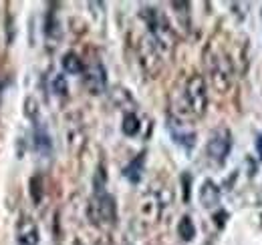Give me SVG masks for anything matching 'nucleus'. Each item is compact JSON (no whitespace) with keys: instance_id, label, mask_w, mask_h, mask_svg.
I'll return each mask as SVG.
<instances>
[{"instance_id":"f257e3e1","label":"nucleus","mask_w":262,"mask_h":245,"mask_svg":"<svg viewBox=\"0 0 262 245\" xmlns=\"http://www.w3.org/2000/svg\"><path fill=\"white\" fill-rule=\"evenodd\" d=\"M87 215H89L91 223L97 225V227H111V225H115V219H117L115 199L107 191H95V195L89 201Z\"/></svg>"},{"instance_id":"f03ea898","label":"nucleus","mask_w":262,"mask_h":245,"mask_svg":"<svg viewBox=\"0 0 262 245\" xmlns=\"http://www.w3.org/2000/svg\"><path fill=\"white\" fill-rule=\"evenodd\" d=\"M186 105L188 109L202 117L208 109V92H206V81L202 75H192L186 83Z\"/></svg>"},{"instance_id":"7ed1b4c3","label":"nucleus","mask_w":262,"mask_h":245,"mask_svg":"<svg viewBox=\"0 0 262 245\" xmlns=\"http://www.w3.org/2000/svg\"><path fill=\"white\" fill-rule=\"evenodd\" d=\"M208 66H210V79H212L214 89L218 92L228 91L230 83H232V66H230V61L226 59V55H222V53L210 55Z\"/></svg>"},{"instance_id":"20e7f679","label":"nucleus","mask_w":262,"mask_h":245,"mask_svg":"<svg viewBox=\"0 0 262 245\" xmlns=\"http://www.w3.org/2000/svg\"><path fill=\"white\" fill-rule=\"evenodd\" d=\"M230 149H232V135L226 127H220L216 129L210 139H208V145H206V151H208V157L216 163H224L226 157H228Z\"/></svg>"},{"instance_id":"39448f33","label":"nucleus","mask_w":262,"mask_h":245,"mask_svg":"<svg viewBox=\"0 0 262 245\" xmlns=\"http://www.w3.org/2000/svg\"><path fill=\"white\" fill-rule=\"evenodd\" d=\"M139 61L143 70L149 77H158V72L162 70V57H160V46L154 40V36H145L139 44Z\"/></svg>"},{"instance_id":"423d86ee","label":"nucleus","mask_w":262,"mask_h":245,"mask_svg":"<svg viewBox=\"0 0 262 245\" xmlns=\"http://www.w3.org/2000/svg\"><path fill=\"white\" fill-rule=\"evenodd\" d=\"M38 227L34 223L33 217L29 215H20L16 221V241L18 245H38Z\"/></svg>"},{"instance_id":"0eeeda50","label":"nucleus","mask_w":262,"mask_h":245,"mask_svg":"<svg viewBox=\"0 0 262 245\" xmlns=\"http://www.w3.org/2000/svg\"><path fill=\"white\" fill-rule=\"evenodd\" d=\"M85 87L93 94H101L107 89V75L101 62H95L89 68H85Z\"/></svg>"},{"instance_id":"6e6552de","label":"nucleus","mask_w":262,"mask_h":245,"mask_svg":"<svg viewBox=\"0 0 262 245\" xmlns=\"http://www.w3.org/2000/svg\"><path fill=\"white\" fill-rule=\"evenodd\" d=\"M200 201H202V205L206 209L216 207L218 201H220V187L214 183V181H210V179L204 181L202 187H200Z\"/></svg>"},{"instance_id":"1a4fd4ad","label":"nucleus","mask_w":262,"mask_h":245,"mask_svg":"<svg viewBox=\"0 0 262 245\" xmlns=\"http://www.w3.org/2000/svg\"><path fill=\"white\" fill-rule=\"evenodd\" d=\"M139 211L145 217V221H156V217L160 215V199L156 195H145L139 205Z\"/></svg>"},{"instance_id":"9d476101","label":"nucleus","mask_w":262,"mask_h":245,"mask_svg":"<svg viewBox=\"0 0 262 245\" xmlns=\"http://www.w3.org/2000/svg\"><path fill=\"white\" fill-rule=\"evenodd\" d=\"M34 147H36L38 153H42L45 157L51 153V147H53L47 129L42 125H38V121H36V129H34Z\"/></svg>"},{"instance_id":"9b49d317","label":"nucleus","mask_w":262,"mask_h":245,"mask_svg":"<svg viewBox=\"0 0 262 245\" xmlns=\"http://www.w3.org/2000/svg\"><path fill=\"white\" fill-rule=\"evenodd\" d=\"M61 62H63V70L69 75H83L85 72V64L79 59V55H75V53H67Z\"/></svg>"},{"instance_id":"f8f14e48","label":"nucleus","mask_w":262,"mask_h":245,"mask_svg":"<svg viewBox=\"0 0 262 245\" xmlns=\"http://www.w3.org/2000/svg\"><path fill=\"white\" fill-rule=\"evenodd\" d=\"M143 153L139 155L137 159H133L129 165L125 167V171H123V175L129 179L131 183H139L141 181V169H143Z\"/></svg>"},{"instance_id":"ddd939ff","label":"nucleus","mask_w":262,"mask_h":245,"mask_svg":"<svg viewBox=\"0 0 262 245\" xmlns=\"http://www.w3.org/2000/svg\"><path fill=\"white\" fill-rule=\"evenodd\" d=\"M178 235L184 239V241H192L194 235H196V227H194V221L190 215H184L178 223Z\"/></svg>"},{"instance_id":"4468645a","label":"nucleus","mask_w":262,"mask_h":245,"mask_svg":"<svg viewBox=\"0 0 262 245\" xmlns=\"http://www.w3.org/2000/svg\"><path fill=\"white\" fill-rule=\"evenodd\" d=\"M121 131H123L127 137H133V135H137V131H139V119H137V115H135V113H127V115L123 117Z\"/></svg>"},{"instance_id":"2eb2a0df","label":"nucleus","mask_w":262,"mask_h":245,"mask_svg":"<svg viewBox=\"0 0 262 245\" xmlns=\"http://www.w3.org/2000/svg\"><path fill=\"white\" fill-rule=\"evenodd\" d=\"M31 197H33V201L36 205H38L40 199H42V181H40L38 175H34L33 179H31Z\"/></svg>"},{"instance_id":"dca6fc26","label":"nucleus","mask_w":262,"mask_h":245,"mask_svg":"<svg viewBox=\"0 0 262 245\" xmlns=\"http://www.w3.org/2000/svg\"><path fill=\"white\" fill-rule=\"evenodd\" d=\"M67 91H69V87H67L65 75H55V79H53V92L59 94V96H67Z\"/></svg>"},{"instance_id":"f3484780","label":"nucleus","mask_w":262,"mask_h":245,"mask_svg":"<svg viewBox=\"0 0 262 245\" xmlns=\"http://www.w3.org/2000/svg\"><path fill=\"white\" fill-rule=\"evenodd\" d=\"M25 115H27L29 119H33V121L38 119V105H36V101H34L33 96H29V99L25 101Z\"/></svg>"},{"instance_id":"a211bd4d","label":"nucleus","mask_w":262,"mask_h":245,"mask_svg":"<svg viewBox=\"0 0 262 245\" xmlns=\"http://www.w3.org/2000/svg\"><path fill=\"white\" fill-rule=\"evenodd\" d=\"M190 183H192V177H190V175H182V185H184V201H190Z\"/></svg>"},{"instance_id":"6ab92c4d","label":"nucleus","mask_w":262,"mask_h":245,"mask_svg":"<svg viewBox=\"0 0 262 245\" xmlns=\"http://www.w3.org/2000/svg\"><path fill=\"white\" fill-rule=\"evenodd\" d=\"M95 245H113V243H111L109 239H99V241H97Z\"/></svg>"},{"instance_id":"aec40b11","label":"nucleus","mask_w":262,"mask_h":245,"mask_svg":"<svg viewBox=\"0 0 262 245\" xmlns=\"http://www.w3.org/2000/svg\"><path fill=\"white\" fill-rule=\"evenodd\" d=\"M73 245H83V243H81V241H75V243H73Z\"/></svg>"}]
</instances>
